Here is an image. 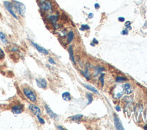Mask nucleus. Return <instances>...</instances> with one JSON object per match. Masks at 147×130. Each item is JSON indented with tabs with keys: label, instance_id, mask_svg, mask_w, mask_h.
Wrapping results in <instances>:
<instances>
[{
	"label": "nucleus",
	"instance_id": "412c9836",
	"mask_svg": "<svg viewBox=\"0 0 147 130\" xmlns=\"http://www.w3.org/2000/svg\"><path fill=\"white\" fill-rule=\"evenodd\" d=\"M87 98L88 99V103L87 104H90L91 103V102L93 100V97H92V94L91 93H87Z\"/></svg>",
	"mask_w": 147,
	"mask_h": 130
},
{
	"label": "nucleus",
	"instance_id": "1a4fd4ad",
	"mask_svg": "<svg viewBox=\"0 0 147 130\" xmlns=\"http://www.w3.org/2000/svg\"><path fill=\"white\" fill-rule=\"evenodd\" d=\"M36 81L37 85L38 86V88H42V89H45L47 88V83L45 79L43 78H38L36 79Z\"/></svg>",
	"mask_w": 147,
	"mask_h": 130
},
{
	"label": "nucleus",
	"instance_id": "4be33fe9",
	"mask_svg": "<svg viewBox=\"0 0 147 130\" xmlns=\"http://www.w3.org/2000/svg\"><path fill=\"white\" fill-rule=\"evenodd\" d=\"M126 80H127V78H126L123 77H122V76H117L116 77V81L118 82H123V81H125Z\"/></svg>",
	"mask_w": 147,
	"mask_h": 130
},
{
	"label": "nucleus",
	"instance_id": "7ed1b4c3",
	"mask_svg": "<svg viewBox=\"0 0 147 130\" xmlns=\"http://www.w3.org/2000/svg\"><path fill=\"white\" fill-rule=\"evenodd\" d=\"M3 6L8 13L16 19H18V17L14 11V9L11 1L5 0L3 1Z\"/></svg>",
	"mask_w": 147,
	"mask_h": 130
},
{
	"label": "nucleus",
	"instance_id": "39448f33",
	"mask_svg": "<svg viewBox=\"0 0 147 130\" xmlns=\"http://www.w3.org/2000/svg\"><path fill=\"white\" fill-rule=\"evenodd\" d=\"M23 92L25 94V96L32 102H35L37 100L36 96L34 92L28 88H25L23 89Z\"/></svg>",
	"mask_w": 147,
	"mask_h": 130
},
{
	"label": "nucleus",
	"instance_id": "dca6fc26",
	"mask_svg": "<svg viewBox=\"0 0 147 130\" xmlns=\"http://www.w3.org/2000/svg\"><path fill=\"white\" fill-rule=\"evenodd\" d=\"M74 34L72 31H69L67 34V41L68 43H70L74 39Z\"/></svg>",
	"mask_w": 147,
	"mask_h": 130
},
{
	"label": "nucleus",
	"instance_id": "393cba45",
	"mask_svg": "<svg viewBox=\"0 0 147 130\" xmlns=\"http://www.w3.org/2000/svg\"><path fill=\"white\" fill-rule=\"evenodd\" d=\"M37 119H38V121H39L40 123L42 124L45 123V120H44L42 117H41L40 116V115L37 116Z\"/></svg>",
	"mask_w": 147,
	"mask_h": 130
},
{
	"label": "nucleus",
	"instance_id": "6ab92c4d",
	"mask_svg": "<svg viewBox=\"0 0 147 130\" xmlns=\"http://www.w3.org/2000/svg\"><path fill=\"white\" fill-rule=\"evenodd\" d=\"M124 89L127 94H130L131 92V89H130V85L129 83H126L124 85Z\"/></svg>",
	"mask_w": 147,
	"mask_h": 130
},
{
	"label": "nucleus",
	"instance_id": "6e6552de",
	"mask_svg": "<svg viewBox=\"0 0 147 130\" xmlns=\"http://www.w3.org/2000/svg\"><path fill=\"white\" fill-rule=\"evenodd\" d=\"M31 44L36 49V50L38 52H40V53H42V54H49L48 51L45 48H44L42 46L39 45L38 44H37L36 42H34L33 41H31Z\"/></svg>",
	"mask_w": 147,
	"mask_h": 130
},
{
	"label": "nucleus",
	"instance_id": "aec40b11",
	"mask_svg": "<svg viewBox=\"0 0 147 130\" xmlns=\"http://www.w3.org/2000/svg\"><path fill=\"white\" fill-rule=\"evenodd\" d=\"M81 73H82V74L86 77V78L87 80L90 79V73H89V71H88L87 68H86V70H85V72L81 71Z\"/></svg>",
	"mask_w": 147,
	"mask_h": 130
},
{
	"label": "nucleus",
	"instance_id": "bb28decb",
	"mask_svg": "<svg viewBox=\"0 0 147 130\" xmlns=\"http://www.w3.org/2000/svg\"><path fill=\"white\" fill-rule=\"evenodd\" d=\"M48 61H49V62L50 64H56L55 62V61L53 60V59L52 58H49Z\"/></svg>",
	"mask_w": 147,
	"mask_h": 130
},
{
	"label": "nucleus",
	"instance_id": "c756f323",
	"mask_svg": "<svg viewBox=\"0 0 147 130\" xmlns=\"http://www.w3.org/2000/svg\"><path fill=\"white\" fill-rule=\"evenodd\" d=\"M93 17H94V14H93V13H90L88 14V18H89V19L92 18H93Z\"/></svg>",
	"mask_w": 147,
	"mask_h": 130
},
{
	"label": "nucleus",
	"instance_id": "0eeeda50",
	"mask_svg": "<svg viewBox=\"0 0 147 130\" xmlns=\"http://www.w3.org/2000/svg\"><path fill=\"white\" fill-rule=\"evenodd\" d=\"M24 107L22 104H21L14 105L11 108V111L14 114H20L24 111Z\"/></svg>",
	"mask_w": 147,
	"mask_h": 130
},
{
	"label": "nucleus",
	"instance_id": "7c9ffc66",
	"mask_svg": "<svg viewBox=\"0 0 147 130\" xmlns=\"http://www.w3.org/2000/svg\"><path fill=\"white\" fill-rule=\"evenodd\" d=\"M94 7H95V8L96 9H98L100 7V6H99V3H96L94 4Z\"/></svg>",
	"mask_w": 147,
	"mask_h": 130
},
{
	"label": "nucleus",
	"instance_id": "72a5a7b5",
	"mask_svg": "<svg viewBox=\"0 0 147 130\" xmlns=\"http://www.w3.org/2000/svg\"><path fill=\"white\" fill-rule=\"evenodd\" d=\"M115 109L117 111H121V107L119 105H117V106H115Z\"/></svg>",
	"mask_w": 147,
	"mask_h": 130
},
{
	"label": "nucleus",
	"instance_id": "f3484780",
	"mask_svg": "<svg viewBox=\"0 0 147 130\" xmlns=\"http://www.w3.org/2000/svg\"><path fill=\"white\" fill-rule=\"evenodd\" d=\"M105 69L103 67H100V66H98L95 68V74L94 76H98L99 73H100L102 71H104Z\"/></svg>",
	"mask_w": 147,
	"mask_h": 130
},
{
	"label": "nucleus",
	"instance_id": "e433bc0d",
	"mask_svg": "<svg viewBox=\"0 0 147 130\" xmlns=\"http://www.w3.org/2000/svg\"><path fill=\"white\" fill-rule=\"evenodd\" d=\"M91 44V46H95V44H94V43H93V42H91V44Z\"/></svg>",
	"mask_w": 147,
	"mask_h": 130
},
{
	"label": "nucleus",
	"instance_id": "5701e85b",
	"mask_svg": "<svg viewBox=\"0 0 147 130\" xmlns=\"http://www.w3.org/2000/svg\"><path fill=\"white\" fill-rule=\"evenodd\" d=\"M90 29V26L87 24H82L81 25V27H80V30L84 31L85 30H88Z\"/></svg>",
	"mask_w": 147,
	"mask_h": 130
},
{
	"label": "nucleus",
	"instance_id": "2eb2a0df",
	"mask_svg": "<svg viewBox=\"0 0 147 130\" xmlns=\"http://www.w3.org/2000/svg\"><path fill=\"white\" fill-rule=\"evenodd\" d=\"M68 51H69L71 60L74 63V64H75L76 63H75V58H74V53H73V49H72V45H70Z\"/></svg>",
	"mask_w": 147,
	"mask_h": 130
},
{
	"label": "nucleus",
	"instance_id": "b1692460",
	"mask_svg": "<svg viewBox=\"0 0 147 130\" xmlns=\"http://www.w3.org/2000/svg\"><path fill=\"white\" fill-rule=\"evenodd\" d=\"M99 80L101 82L102 86H103V85H104V74L103 73H102L100 75V76L99 77Z\"/></svg>",
	"mask_w": 147,
	"mask_h": 130
},
{
	"label": "nucleus",
	"instance_id": "9b49d317",
	"mask_svg": "<svg viewBox=\"0 0 147 130\" xmlns=\"http://www.w3.org/2000/svg\"><path fill=\"white\" fill-rule=\"evenodd\" d=\"M114 124L115 128L119 130H123L124 128L122 124V122L118 117H114Z\"/></svg>",
	"mask_w": 147,
	"mask_h": 130
},
{
	"label": "nucleus",
	"instance_id": "2f4dec72",
	"mask_svg": "<svg viewBox=\"0 0 147 130\" xmlns=\"http://www.w3.org/2000/svg\"><path fill=\"white\" fill-rule=\"evenodd\" d=\"M11 50L13 51V52H16V51H18V48H17V47H16V46H14V47H13V48H11Z\"/></svg>",
	"mask_w": 147,
	"mask_h": 130
},
{
	"label": "nucleus",
	"instance_id": "f03ea898",
	"mask_svg": "<svg viewBox=\"0 0 147 130\" xmlns=\"http://www.w3.org/2000/svg\"><path fill=\"white\" fill-rule=\"evenodd\" d=\"M38 6L42 12H52L53 11L52 3L51 0H39Z\"/></svg>",
	"mask_w": 147,
	"mask_h": 130
},
{
	"label": "nucleus",
	"instance_id": "423d86ee",
	"mask_svg": "<svg viewBox=\"0 0 147 130\" xmlns=\"http://www.w3.org/2000/svg\"><path fill=\"white\" fill-rule=\"evenodd\" d=\"M28 108H29V111H30L34 115H35V116H36L40 115L41 114V113L40 108L38 106H37V105H34V104H30L29 105Z\"/></svg>",
	"mask_w": 147,
	"mask_h": 130
},
{
	"label": "nucleus",
	"instance_id": "c9c22d12",
	"mask_svg": "<svg viewBox=\"0 0 147 130\" xmlns=\"http://www.w3.org/2000/svg\"><path fill=\"white\" fill-rule=\"evenodd\" d=\"M57 128L58 129H61V130H63V129H64V128H63V127H61V126H60V125L57 126Z\"/></svg>",
	"mask_w": 147,
	"mask_h": 130
},
{
	"label": "nucleus",
	"instance_id": "f257e3e1",
	"mask_svg": "<svg viewBox=\"0 0 147 130\" xmlns=\"http://www.w3.org/2000/svg\"><path fill=\"white\" fill-rule=\"evenodd\" d=\"M11 1L13 3L14 10L18 13L20 16L22 17H25L26 13V7L25 5L21 2L17 0H11Z\"/></svg>",
	"mask_w": 147,
	"mask_h": 130
},
{
	"label": "nucleus",
	"instance_id": "4468645a",
	"mask_svg": "<svg viewBox=\"0 0 147 130\" xmlns=\"http://www.w3.org/2000/svg\"><path fill=\"white\" fill-rule=\"evenodd\" d=\"M62 98L65 101H69L71 99V94L68 92H65L62 94Z\"/></svg>",
	"mask_w": 147,
	"mask_h": 130
},
{
	"label": "nucleus",
	"instance_id": "4c0bfd02",
	"mask_svg": "<svg viewBox=\"0 0 147 130\" xmlns=\"http://www.w3.org/2000/svg\"><path fill=\"white\" fill-rule=\"evenodd\" d=\"M145 129H146L147 130V124L144 127V128Z\"/></svg>",
	"mask_w": 147,
	"mask_h": 130
},
{
	"label": "nucleus",
	"instance_id": "ddd939ff",
	"mask_svg": "<svg viewBox=\"0 0 147 130\" xmlns=\"http://www.w3.org/2000/svg\"><path fill=\"white\" fill-rule=\"evenodd\" d=\"M84 86L87 88L88 90L95 93H97V94H99V92L96 89H95L94 87H93L92 86L90 85H87V84H83Z\"/></svg>",
	"mask_w": 147,
	"mask_h": 130
},
{
	"label": "nucleus",
	"instance_id": "c85d7f7f",
	"mask_svg": "<svg viewBox=\"0 0 147 130\" xmlns=\"http://www.w3.org/2000/svg\"><path fill=\"white\" fill-rule=\"evenodd\" d=\"M118 21H119V22H123L125 19V18L123 17H118Z\"/></svg>",
	"mask_w": 147,
	"mask_h": 130
},
{
	"label": "nucleus",
	"instance_id": "a211bd4d",
	"mask_svg": "<svg viewBox=\"0 0 147 130\" xmlns=\"http://www.w3.org/2000/svg\"><path fill=\"white\" fill-rule=\"evenodd\" d=\"M82 117H83V115H82V114H77V115H74V116H71L70 119L72 120H73V121H77L80 120L82 119Z\"/></svg>",
	"mask_w": 147,
	"mask_h": 130
},
{
	"label": "nucleus",
	"instance_id": "a878e982",
	"mask_svg": "<svg viewBox=\"0 0 147 130\" xmlns=\"http://www.w3.org/2000/svg\"><path fill=\"white\" fill-rule=\"evenodd\" d=\"M121 34L122 35H127L128 34V30L126 28L125 29H123L121 32Z\"/></svg>",
	"mask_w": 147,
	"mask_h": 130
},
{
	"label": "nucleus",
	"instance_id": "20e7f679",
	"mask_svg": "<svg viewBox=\"0 0 147 130\" xmlns=\"http://www.w3.org/2000/svg\"><path fill=\"white\" fill-rule=\"evenodd\" d=\"M46 19L49 23L53 25L55 29H57L59 27V25L57 23L59 19V16L57 14L49 15L46 17Z\"/></svg>",
	"mask_w": 147,
	"mask_h": 130
},
{
	"label": "nucleus",
	"instance_id": "473e14b6",
	"mask_svg": "<svg viewBox=\"0 0 147 130\" xmlns=\"http://www.w3.org/2000/svg\"><path fill=\"white\" fill-rule=\"evenodd\" d=\"M92 42L94 44H98V40H96V38H93V40H92Z\"/></svg>",
	"mask_w": 147,
	"mask_h": 130
},
{
	"label": "nucleus",
	"instance_id": "f704fd0d",
	"mask_svg": "<svg viewBox=\"0 0 147 130\" xmlns=\"http://www.w3.org/2000/svg\"><path fill=\"white\" fill-rule=\"evenodd\" d=\"M121 95H122V93H118L117 94V98H119L121 97Z\"/></svg>",
	"mask_w": 147,
	"mask_h": 130
},
{
	"label": "nucleus",
	"instance_id": "f8f14e48",
	"mask_svg": "<svg viewBox=\"0 0 147 130\" xmlns=\"http://www.w3.org/2000/svg\"><path fill=\"white\" fill-rule=\"evenodd\" d=\"M0 40L5 44H7L8 43V41L5 34L1 31H0Z\"/></svg>",
	"mask_w": 147,
	"mask_h": 130
},
{
	"label": "nucleus",
	"instance_id": "cd10ccee",
	"mask_svg": "<svg viewBox=\"0 0 147 130\" xmlns=\"http://www.w3.org/2000/svg\"><path fill=\"white\" fill-rule=\"evenodd\" d=\"M130 24H131L130 21H126V22L125 23V26H126V27H127V26H130Z\"/></svg>",
	"mask_w": 147,
	"mask_h": 130
},
{
	"label": "nucleus",
	"instance_id": "9d476101",
	"mask_svg": "<svg viewBox=\"0 0 147 130\" xmlns=\"http://www.w3.org/2000/svg\"><path fill=\"white\" fill-rule=\"evenodd\" d=\"M45 110H46V112H47V114L49 116V117L51 118L56 119V118L57 117V115L56 113H55V112H53L48 105H47V104L45 105Z\"/></svg>",
	"mask_w": 147,
	"mask_h": 130
}]
</instances>
